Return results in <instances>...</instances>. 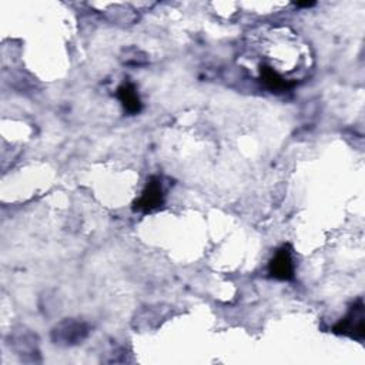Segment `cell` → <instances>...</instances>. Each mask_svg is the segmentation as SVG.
Wrapping results in <instances>:
<instances>
[{
  "mask_svg": "<svg viewBox=\"0 0 365 365\" xmlns=\"http://www.w3.org/2000/svg\"><path fill=\"white\" fill-rule=\"evenodd\" d=\"M364 319H365V312H364V302L362 299H358V302H355L348 314L334 327V332L362 341L364 338Z\"/></svg>",
  "mask_w": 365,
  "mask_h": 365,
  "instance_id": "obj_1",
  "label": "cell"
},
{
  "mask_svg": "<svg viewBox=\"0 0 365 365\" xmlns=\"http://www.w3.org/2000/svg\"><path fill=\"white\" fill-rule=\"evenodd\" d=\"M88 335V327L76 319H66L61 321L58 325L54 327L51 336L56 344L60 345H74L81 342Z\"/></svg>",
  "mask_w": 365,
  "mask_h": 365,
  "instance_id": "obj_2",
  "label": "cell"
},
{
  "mask_svg": "<svg viewBox=\"0 0 365 365\" xmlns=\"http://www.w3.org/2000/svg\"><path fill=\"white\" fill-rule=\"evenodd\" d=\"M163 202H164L163 184L158 177H151L147 181L145 188L143 190L140 198L134 202V210L141 212H150L160 208Z\"/></svg>",
  "mask_w": 365,
  "mask_h": 365,
  "instance_id": "obj_3",
  "label": "cell"
},
{
  "mask_svg": "<svg viewBox=\"0 0 365 365\" xmlns=\"http://www.w3.org/2000/svg\"><path fill=\"white\" fill-rule=\"evenodd\" d=\"M294 271H295V265H294L291 248L288 245H284L279 250H277V252L274 254L268 267V272L275 279L289 281L294 278Z\"/></svg>",
  "mask_w": 365,
  "mask_h": 365,
  "instance_id": "obj_4",
  "label": "cell"
},
{
  "mask_svg": "<svg viewBox=\"0 0 365 365\" xmlns=\"http://www.w3.org/2000/svg\"><path fill=\"white\" fill-rule=\"evenodd\" d=\"M259 78L268 90L275 91V93L287 91L295 86V81L285 78L284 76H281L275 68H272L268 64H262L259 67Z\"/></svg>",
  "mask_w": 365,
  "mask_h": 365,
  "instance_id": "obj_5",
  "label": "cell"
},
{
  "mask_svg": "<svg viewBox=\"0 0 365 365\" xmlns=\"http://www.w3.org/2000/svg\"><path fill=\"white\" fill-rule=\"evenodd\" d=\"M117 97L123 104L124 110L130 114H137L141 110V100L137 93V88L133 83L125 81L117 88Z\"/></svg>",
  "mask_w": 365,
  "mask_h": 365,
  "instance_id": "obj_6",
  "label": "cell"
},
{
  "mask_svg": "<svg viewBox=\"0 0 365 365\" xmlns=\"http://www.w3.org/2000/svg\"><path fill=\"white\" fill-rule=\"evenodd\" d=\"M298 7H309V6H314V1H305V3H297Z\"/></svg>",
  "mask_w": 365,
  "mask_h": 365,
  "instance_id": "obj_7",
  "label": "cell"
}]
</instances>
